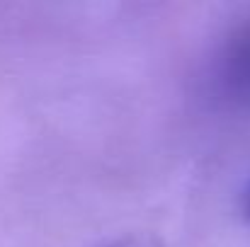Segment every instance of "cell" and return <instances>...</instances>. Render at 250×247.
<instances>
[{
	"label": "cell",
	"mask_w": 250,
	"mask_h": 247,
	"mask_svg": "<svg viewBox=\"0 0 250 247\" xmlns=\"http://www.w3.org/2000/svg\"><path fill=\"white\" fill-rule=\"evenodd\" d=\"M209 78L214 92L224 102L250 107V19L231 29L219 44Z\"/></svg>",
	"instance_id": "1"
},
{
	"label": "cell",
	"mask_w": 250,
	"mask_h": 247,
	"mask_svg": "<svg viewBox=\"0 0 250 247\" xmlns=\"http://www.w3.org/2000/svg\"><path fill=\"white\" fill-rule=\"evenodd\" d=\"M107 247H161L153 238H124V240H119V243H114V245H107Z\"/></svg>",
	"instance_id": "2"
},
{
	"label": "cell",
	"mask_w": 250,
	"mask_h": 247,
	"mask_svg": "<svg viewBox=\"0 0 250 247\" xmlns=\"http://www.w3.org/2000/svg\"><path fill=\"white\" fill-rule=\"evenodd\" d=\"M246 211L250 213V182H248V187H246Z\"/></svg>",
	"instance_id": "3"
}]
</instances>
